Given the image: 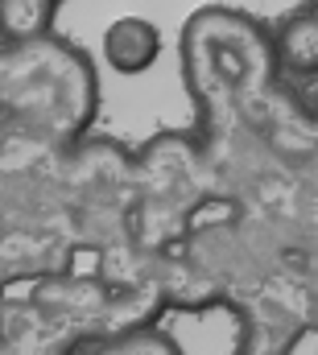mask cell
<instances>
[{
  "instance_id": "obj_1",
  "label": "cell",
  "mask_w": 318,
  "mask_h": 355,
  "mask_svg": "<svg viewBox=\"0 0 318 355\" xmlns=\"http://www.w3.org/2000/svg\"><path fill=\"white\" fill-rule=\"evenodd\" d=\"M103 62L108 71L116 75H145L153 71V62L161 58V29L149 17H116L108 29H103Z\"/></svg>"
},
{
  "instance_id": "obj_2",
  "label": "cell",
  "mask_w": 318,
  "mask_h": 355,
  "mask_svg": "<svg viewBox=\"0 0 318 355\" xmlns=\"http://www.w3.org/2000/svg\"><path fill=\"white\" fill-rule=\"evenodd\" d=\"M67 0H0V42L4 46H29L50 37L54 17Z\"/></svg>"
},
{
  "instance_id": "obj_3",
  "label": "cell",
  "mask_w": 318,
  "mask_h": 355,
  "mask_svg": "<svg viewBox=\"0 0 318 355\" xmlns=\"http://www.w3.org/2000/svg\"><path fill=\"white\" fill-rule=\"evenodd\" d=\"M273 58L294 71L298 79L318 75V12H298L277 29V42L269 46Z\"/></svg>"
},
{
  "instance_id": "obj_4",
  "label": "cell",
  "mask_w": 318,
  "mask_h": 355,
  "mask_svg": "<svg viewBox=\"0 0 318 355\" xmlns=\"http://www.w3.org/2000/svg\"><path fill=\"white\" fill-rule=\"evenodd\" d=\"M91 355H182L161 331H128L108 343H99Z\"/></svg>"
}]
</instances>
